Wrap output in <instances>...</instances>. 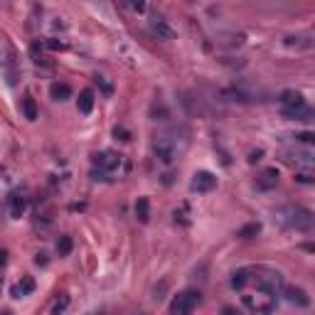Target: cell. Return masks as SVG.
<instances>
[{
	"instance_id": "6da1fadb",
	"label": "cell",
	"mask_w": 315,
	"mask_h": 315,
	"mask_svg": "<svg viewBox=\"0 0 315 315\" xmlns=\"http://www.w3.org/2000/svg\"><path fill=\"white\" fill-rule=\"evenodd\" d=\"M274 222L283 229H296V232H308L315 227V214L305 207H298V204H286V207H278L274 212Z\"/></svg>"
},
{
	"instance_id": "7a4b0ae2",
	"label": "cell",
	"mask_w": 315,
	"mask_h": 315,
	"mask_svg": "<svg viewBox=\"0 0 315 315\" xmlns=\"http://www.w3.org/2000/svg\"><path fill=\"white\" fill-rule=\"evenodd\" d=\"M254 274H256V278H251V281L256 283V291L263 293L266 298H276L278 291L283 288V276L274 268H256Z\"/></svg>"
},
{
	"instance_id": "3957f363",
	"label": "cell",
	"mask_w": 315,
	"mask_h": 315,
	"mask_svg": "<svg viewBox=\"0 0 315 315\" xmlns=\"http://www.w3.org/2000/svg\"><path fill=\"white\" fill-rule=\"evenodd\" d=\"M183 148L185 146H177V141H175V136H167V133H163V136H158L155 138V143H153V150H155V155L165 163V165H170V163H175L177 160V155L183 153Z\"/></svg>"
},
{
	"instance_id": "277c9868",
	"label": "cell",
	"mask_w": 315,
	"mask_h": 315,
	"mask_svg": "<svg viewBox=\"0 0 315 315\" xmlns=\"http://www.w3.org/2000/svg\"><path fill=\"white\" fill-rule=\"evenodd\" d=\"M200 305V293L197 291H183L172 298L170 303V315H192Z\"/></svg>"
},
{
	"instance_id": "5b68a950",
	"label": "cell",
	"mask_w": 315,
	"mask_h": 315,
	"mask_svg": "<svg viewBox=\"0 0 315 315\" xmlns=\"http://www.w3.org/2000/svg\"><path fill=\"white\" fill-rule=\"evenodd\" d=\"M121 155H116L111 150H104V153H96L94 155V167H99V170H104V172H113V170H118L121 167Z\"/></svg>"
},
{
	"instance_id": "8992f818",
	"label": "cell",
	"mask_w": 315,
	"mask_h": 315,
	"mask_svg": "<svg viewBox=\"0 0 315 315\" xmlns=\"http://www.w3.org/2000/svg\"><path fill=\"white\" fill-rule=\"evenodd\" d=\"M217 187V177L212 175V172H207V170H200V172H195V177H192V183H190V190L192 192H209V190H214Z\"/></svg>"
},
{
	"instance_id": "52a82bcc",
	"label": "cell",
	"mask_w": 315,
	"mask_h": 315,
	"mask_svg": "<svg viewBox=\"0 0 315 315\" xmlns=\"http://www.w3.org/2000/svg\"><path fill=\"white\" fill-rule=\"evenodd\" d=\"M278 101H281V109H283V111H296V109H300V106H305V99H303V94L293 92V89L283 92Z\"/></svg>"
},
{
	"instance_id": "ba28073f",
	"label": "cell",
	"mask_w": 315,
	"mask_h": 315,
	"mask_svg": "<svg viewBox=\"0 0 315 315\" xmlns=\"http://www.w3.org/2000/svg\"><path fill=\"white\" fill-rule=\"evenodd\" d=\"M148 25H150V32H153L158 39H172L175 37V30H172L160 15H153Z\"/></svg>"
},
{
	"instance_id": "9c48e42d",
	"label": "cell",
	"mask_w": 315,
	"mask_h": 315,
	"mask_svg": "<svg viewBox=\"0 0 315 315\" xmlns=\"http://www.w3.org/2000/svg\"><path fill=\"white\" fill-rule=\"evenodd\" d=\"M25 209H27V197L20 195V192H13V195L8 197V212H10V217H13V219H20V217L25 214Z\"/></svg>"
},
{
	"instance_id": "30bf717a",
	"label": "cell",
	"mask_w": 315,
	"mask_h": 315,
	"mask_svg": "<svg viewBox=\"0 0 315 315\" xmlns=\"http://www.w3.org/2000/svg\"><path fill=\"white\" fill-rule=\"evenodd\" d=\"M283 298H286L288 303H293V305H303V308L310 303L308 293H305L303 288H298V286H288V288H283Z\"/></svg>"
},
{
	"instance_id": "8fae6325",
	"label": "cell",
	"mask_w": 315,
	"mask_h": 315,
	"mask_svg": "<svg viewBox=\"0 0 315 315\" xmlns=\"http://www.w3.org/2000/svg\"><path fill=\"white\" fill-rule=\"evenodd\" d=\"M32 291H35V278L22 276L20 278V283H15V286L10 288V296L13 298H25V296H30Z\"/></svg>"
},
{
	"instance_id": "7c38bea8",
	"label": "cell",
	"mask_w": 315,
	"mask_h": 315,
	"mask_svg": "<svg viewBox=\"0 0 315 315\" xmlns=\"http://www.w3.org/2000/svg\"><path fill=\"white\" fill-rule=\"evenodd\" d=\"M283 116L286 118H293V121H303V123H308V121H315V109L313 106H300V109H296V111H283Z\"/></svg>"
},
{
	"instance_id": "4fadbf2b",
	"label": "cell",
	"mask_w": 315,
	"mask_h": 315,
	"mask_svg": "<svg viewBox=\"0 0 315 315\" xmlns=\"http://www.w3.org/2000/svg\"><path fill=\"white\" fill-rule=\"evenodd\" d=\"M256 185L261 190H274L278 185V170L276 167H268V170H263L259 175V180H256Z\"/></svg>"
},
{
	"instance_id": "5bb4252c",
	"label": "cell",
	"mask_w": 315,
	"mask_h": 315,
	"mask_svg": "<svg viewBox=\"0 0 315 315\" xmlns=\"http://www.w3.org/2000/svg\"><path fill=\"white\" fill-rule=\"evenodd\" d=\"M136 219L141 224L150 222V200L148 197H138V202H136Z\"/></svg>"
},
{
	"instance_id": "9a60e30c",
	"label": "cell",
	"mask_w": 315,
	"mask_h": 315,
	"mask_svg": "<svg viewBox=\"0 0 315 315\" xmlns=\"http://www.w3.org/2000/svg\"><path fill=\"white\" fill-rule=\"evenodd\" d=\"M50 96L55 99V101H67L69 96H72V86L69 84H52V89H50Z\"/></svg>"
},
{
	"instance_id": "2e32d148",
	"label": "cell",
	"mask_w": 315,
	"mask_h": 315,
	"mask_svg": "<svg viewBox=\"0 0 315 315\" xmlns=\"http://www.w3.org/2000/svg\"><path fill=\"white\" fill-rule=\"evenodd\" d=\"M92 109H94V92L92 89H84L79 94V111L86 116V113H92Z\"/></svg>"
},
{
	"instance_id": "e0dca14e",
	"label": "cell",
	"mask_w": 315,
	"mask_h": 315,
	"mask_svg": "<svg viewBox=\"0 0 315 315\" xmlns=\"http://www.w3.org/2000/svg\"><path fill=\"white\" fill-rule=\"evenodd\" d=\"M22 113H25V118L27 121H37V104H35V99L32 96H25L22 99Z\"/></svg>"
},
{
	"instance_id": "ac0fdd59",
	"label": "cell",
	"mask_w": 315,
	"mask_h": 315,
	"mask_svg": "<svg viewBox=\"0 0 315 315\" xmlns=\"http://www.w3.org/2000/svg\"><path fill=\"white\" fill-rule=\"evenodd\" d=\"M5 79H8V84H10V86H13V84L20 79V69H15V59H13V55L5 59Z\"/></svg>"
},
{
	"instance_id": "d6986e66",
	"label": "cell",
	"mask_w": 315,
	"mask_h": 315,
	"mask_svg": "<svg viewBox=\"0 0 315 315\" xmlns=\"http://www.w3.org/2000/svg\"><path fill=\"white\" fill-rule=\"evenodd\" d=\"M249 281H251V271H249V268H241V271H237V274L232 276V288L241 291V288H244Z\"/></svg>"
},
{
	"instance_id": "ffe728a7",
	"label": "cell",
	"mask_w": 315,
	"mask_h": 315,
	"mask_svg": "<svg viewBox=\"0 0 315 315\" xmlns=\"http://www.w3.org/2000/svg\"><path fill=\"white\" fill-rule=\"evenodd\" d=\"M72 246H74V241H72V237H59V241H57V254L59 256H69L72 254Z\"/></svg>"
},
{
	"instance_id": "44dd1931",
	"label": "cell",
	"mask_w": 315,
	"mask_h": 315,
	"mask_svg": "<svg viewBox=\"0 0 315 315\" xmlns=\"http://www.w3.org/2000/svg\"><path fill=\"white\" fill-rule=\"evenodd\" d=\"M259 232H261V224L251 222V224H246V227H241L239 232H237V237H241V239H251V237H256Z\"/></svg>"
},
{
	"instance_id": "7402d4cb",
	"label": "cell",
	"mask_w": 315,
	"mask_h": 315,
	"mask_svg": "<svg viewBox=\"0 0 315 315\" xmlns=\"http://www.w3.org/2000/svg\"><path fill=\"white\" fill-rule=\"evenodd\" d=\"M296 141H298V143H303V146H310V148H315V130H303V133H298Z\"/></svg>"
},
{
	"instance_id": "603a6c76",
	"label": "cell",
	"mask_w": 315,
	"mask_h": 315,
	"mask_svg": "<svg viewBox=\"0 0 315 315\" xmlns=\"http://www.w3.org/2000/svg\"><path fill=\"white\" fill-rule=\"evenodd\" d=\"M296 183L300 185H315V175L313 172H296V177H293Z\"/></svg>"
},
{
	"instance_id": "cb8c5ba5",
	"label": "cell",
	"mask_w": 315,
	"mask_h": 315,
	"mask_svg": "<svg viewBox=\"0 0 315 315\" xmlns=\"http://www.w3.org/2000/svg\"><path fill=\"white\" fill-rule=\"evenodd\" d=\"M67 305H69V296H62L59 300L55 303V308H52V315H62L67 310Z\"/></svg>"
},
{
	"instance_id": "d4e9b609",
	"label": "cell",
	"mask_w": 315,
	"mask_h": 315,
	"mask_svg": "<svg viewBox=\"0 0 315 315\" xmlns=\"http://www.w3.org/2000/svg\"><path fill=\"white\" fill-rule=\"evenodd\" d=\"M187 214H190V209H187V204H183L180 209H175V222L187 224V222H190V217H187Z\"/></svg>"
},
{
	"instance_id": "484cf974",
	"label": "cell",
	"mask_w": 315,
	"mask_h": 315,
	"mask_svg": "<svg viewBox=\"0 0 315 315\" xmlns=\"http://www.w3.org/2000/svg\"><path fill=\"white\" fill-rule=\"evenodd\" d=\"M113 136H116V141H130V133L123 126H116L113 128Z\"/></svg>"
},
{
	"instance_id": "4316f807",
	"label": "cell",
	"mask_w": 315,
	"mask_h": 315,
	"mask_svg": "<svg viewBox=\"0 0 315 315\" xmlns=\"http://www.w3.org/2000/svg\"><path fill=\"white\" fill-rule=\"evenodd\" d=\"M261 155H263V150H251L249 153V163H259Z\"/></svg>"
},
{
	"instance_id": "83f0119b",
	"label": "cell",
	"mask_w": 315,
	"mask_h": 315,
	"mask_svg": "<svg viewBox=\"0 0 315 315\" xmlns=\"http://www.w3.org/2000/svg\"><path fill=\"white\" fill-rule=\"evenodd\" d=\"M128 8L130 10H136V13H143V10H146V3H130Z\"/></svg>"
},
{
	"instance_id": "f1b7e54d",
	"label": "cell",
	"mask_w": 315,
	"mask_h": 315,
	"mask_svg": "<svg viewBox=\"0 0 315 315\" xmlns=\"http://www.w3.org/2000/svg\"><path fill=\"white\" fill-rule=\"evenodd\" d=\"M47 47H50V50H64V44H62V42H57V39H50V42H47Z\"/></svg>"
},
{
	"instance_id": "f546056e",
	"label": "cell",
	"mask_w": 315,
	"mask_h": 315,
	"mask_svg": "<svg viewBox=\"0 0 315 315\" xmlns=\"http://www.w3.org/2000/svg\"><path fill=\"white\" fill-rule=\"evenodd\" d=\"M99 84H101V89H104V94H111L113 89H111V84L106 81V79H99Z\"/></svg>"
},
{
	"instance_id": "4dcf8cb0",
	"label": "cell",
	"mask_w": 315,
	"mask_h": 315,
	"mask_svg": "<svg viewBox=\"0 0 315 315\" xmlns=\"http://www.w3.org/2000/svg\"><path fill=\"white\" fill-rule=\"evenodd\" d=\"M35 263H37V266H47V256H44V254H37V256H35Z\"/></svg>"
},
{
	"instance_id": "1f68e13d",
	"label": "cell",
	"mask_w": 315,
	"mask_h": 315,
	"mask_svg": "<svg viewBox=\"0 0 315 315\" xmlns=\"http://www.w3.org/2000/svg\"><path fill=\"white\" fill-rule=\"evenodd\" d=\"M222 315H237V310H234V308H229V305H227V308H224V310H222Z\"/></svg>"
},
{
	"instance_id": "d6a6232c",
	"label": "cell",
	"mask_w": 315,
	"mask_h": 315,
	"mask_svg": "<svg viewBox=\"0 0 315 315\" xmlns=\"http://www.w3.org/2000/svg\"><path fill=\"white\" fill-rule=\"evenodd\" d=\"M3 315H10V313H3Z\"/></svg>"
},
{
	"instance_id": "836d02e7",
	"label": "cell",
	"mask_w": 315,
	"mask_h": 315,
	"mask_svg": "<svg viewBox=\"0 0 315 315\" xmlns=\"http://www.w3.org/2000/svg\"><path fill=\"white\" fill-rule=\"evenodd\" d=\"M138 315H146V313H138Z\"/></svg>"
}]
</instances>
